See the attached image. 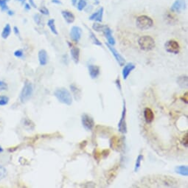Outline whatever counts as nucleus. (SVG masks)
<instances>
[{"label": "nucleus", "instance_id": "obj_21", "mask_svg": "<svg viewBox=\"0 0 188 188\" xmlns=\"http://www.w3.org/2000/svg\"><path fill=\"white\" fill-rule=\"evenodd\" d=\"M187 75H182V76H180V77L178 78V80H177V83L179 85V87L181 88H187V83H188V81H187Z\"/></svg>", "mask_w": 188, "mask_h": 188}, {"label": "nucleus", "instance_id": "obj_13", "mask_svg": "<svg viewBox=\"0 0 188 188\" xmlns=\"http://www.w3.org/2000/svg\"><path fill=\"white\" fill-rule=\"evenodd\" d=\"M70 45V53H71V56L73 59V61L77 64L79 62V59H80V49L78 47H75L73 45H71L70 43H68Z\"/></svg>", "mask_w": 188, "mask_h": 188}, {"label": "nucleus", "instance_id": "obj_25", "mask_svg": "<svg viewBox=\"0 0 188 188\" xmlns=\"http://www.w3.org/2000/svg\"><path fill=\"white\" fill-rule=\"evenodd\" d=\"M143 156L142 154H139L138 156L137 159H136V162H135V166H134V171L135 173H137L139 171V168H140V166H141V162L142 161H143Z\"/></svg>", "mask_w": 188, "mask_h": 188}, {"label": "nucleus", "instance_id": "obj_42", "mask_svg": "<svg viewBox=\"0 0 188 188\" xmlns=\"http://www.w3.org/2000/svg\"><path fill=\"white\" fill-rule=\"evenodd\" d=\"M19 1L20 2H21V4H22V5H24V4L25 3V1H26V0H19Z\"/></svg>", "mask_w": 188, "mask_h": 188}, {"label": "nucleus", "instance_id": "obj_9", "mask_svg": "<svg viewBox=\"0 0 188 188\" xmlns=\"http://www.w3.org/2000/svg\"><path fill=\"white\" fill-rule=\"evenodd\" d=\"M82 35V29L80 27L78 26H73L71 28L70 33H69V35L72 41H74L75 43L79 42V41L81 40Z\"/></svg>", "mask_w": 188, "mask_h": 188}, {"label": "nucleus", "instance_id": "obj_2", "mask_svg": "<svg viewBox=\"0 0 188 188\" xmlns=\"http://www.w3.org/2000/svg\"><path fill=\"white\" fill-rule=\"evenodd\" d=\"M138 45L142 50L151 51L156 47L154 39L150 35H143L138 40Z\"/></svg>", "mask_w": 188, "mask_h": 188}, {"label": "nucleus", "instance_id": "obj_32", "mask_svg": "<svg viewBox=\"0 0 188 188\" xmlns=\"http://www.w3.org/2000/svg\"><path fill=\"white\" fill-rule=\"evenodd\" d=\"M39 11H40V13H42V14H44V15H49V10H48L46 7H45V6H42L41 8H39Z\"/></svg>", "mask_w": 188, "mask_h": 188}, {"label": "nucleus", "instance_id": "obj_15", "mask_svg": "<svg viewBox=\"0 0 188 188\" xmlns=\"http://www.w3.org/2000/svg\"><path fill=\"white\" fill-rule=\"evenodd\" d=\"M88 69H89V73L90 77L92 79H95L98 77L100 73H101V69L98 66L96 65H89L88 67Z\"/></svg>", "mask_w": 188, "mask_h": 188}, {"label": "nucleus", "instance_id": "obj_31", "mask_svg": "<svg viewBox=\"0 0 188 188\" xmlns=\"http://www.w3.org/2000/svg\"><path fill=\"white\" fill-rule=\"evenodd\" d=\"M9 102V97L7 96H0V106H6Z\"/></svg>", "mask_w": 188, "mask_h": 188}, {"label": "nucleus", "instance_id": "obj_19", "mask_svg": "<svg viewBox=\"0 0 188 188\" xmlns=\"http://www.w3.org/2000/svg\"><path fill=\"white\" fill-rule=\"evenodd\" d=\"M69 88H70L72 93H73V95L74 96V97H75V101H80V99L81 98V91L78 88L75 84H72L69 86Z\"/></svg>", "mask_w": 188, "mask_h": 188}, {"label": "nucleus", "instance_id": "obj_4", "mask_svg": "<svg viewBox=\"0 0 188 188\" xmlns=\"http://www.w3.org/2000/svg\"><path fill=\"white\" fill-rule=\"evenodd\" d=\"M136 25L138 28L141 31H147L153 27V21L151 17L148 16H139L136 20Z\"/></svg>", "mask_w": 188, "mask_h": 188}, {"label": "nucleus", "instance_id": "obj_41", "mask_svg": "<svg viewBox=\"0 0 188 188\" xmlns=\"http://www.w3.org/2000/svg\"><path fill=\"white\" fill-rule=\"evenodd\" d=\"M78 0H72V3H73V5H75V4L77 3Z\"/></svg>", "mask_w": 188, "mask_h": 188}, {"label": "nucleus", "instance_id": "obj_23", "mask_svg": "<svg viewBox=\"0 0 188 188\" xmlns=\"http://www.w3.org/2000/svg\"><path fill=\"white\" fill-rule=\"evenodd\" d=\"M89 37H90V39H91L92 42L94 45L101 47L102 43L100 41V40L97 39V37H96L95 33H94L92 31H90V30H89Z\"/></svg>", "mask_w": 188, "mask_h": 188}, {"label": "nucleus", "instance_id": "obj_43", "mask_svg": "<svg viewBox=\"0 0 188 188\" xmlns=\"http://www.w3.org/2000/svg\"><path fill=\"white\" fill-rule=\"evenodd\" d=\"M3 151H4L3 148H2V146L0 145V153H2Z\"/></svg>", "mask_w": 188, "mask_h": 188}, {"label": "nucleus", "instance_id": "obj_20", "mask_svg": "<svg viewBox=\"0 0 188 188\" xmlns=\"http://www.w3.org/2000/svg\"><path fill=\"white\" fill-rule=\"evenodd\" d=\"M175 172L182 176H188V167L186 165H179L175 167Z\"/></svg>", "mask_w": 188, "mask_h": 188}, {"label": "nucleus", "instance_id": "obj_39", "mask_svg": "<svg viewBox=\"0 0 188 188\" xmlns=\"http://www.w3.org/2000/svg\"><path fill=\"white\" fill-rule=\"evenodd\" d=\"M52 2L55 4H61V2L59 1V0H52Z\"/></svg>", "mask_w": 188, "mask_h": 188}, {"label": "nucleus", "instance_id": "obj_30", "mask_svg": "<svg viewBox=\"0 0 188 188\" xmlns=\"http://www.w3.org/2000/svg\"><path fill=\"white\" fill-rule=\"evenodd\" d=\"M104 26L105 25H101L99 23H95L92 25V29L97 32H102L104 28Z\"/></svg>", "mask_w": 188, "mask_h": 188}, {"label": "nucleus", "instance_id": "obj_33", "mask_svg": "<svg viewBox=\"0 0 188 188\" xmlns=\"http://www.w3.org/2000/svg\"><path fill=\"white\" fill-rule=\"evenodd\" d=\"M7 83H5L4 81H0V90L3 91V90H7Z\"/></svg>", "mask_w": 188, "mask_h": 188}, {"label": "nucleus", "instance_id": "obj_26", "mask_svg": "<svg viewBox=\"0 0 188 188\" xmlns=\"http://www.w3.org/2000/svg\"><path fill=\"white\" fill-rule=\"evenodd\" d=\"M33 19H34V21H35V22L38 25L43 26V25H44L43 18L41 15L39 14V13H37V14H35V15H34Z\"/></svg>", "mask_w": 188, "mask_h": 188}, {"label": "nucleus", "instance_id": "obj_29", "mask_svg": "<svg viewBox=\"0 0 188 188\" xmlns=\"http://www.w3.org/2000/svg\"><path fill=\"white\" fill-rule=\"evenodd\" d=\"M8 0H0V7H1L2 11H8V7H7V2Z\"/></svg>", "mask_w": 188, "mask_h": 188}, {"label": "nucleus", "instance_id": "obj_34", "mask_svg": "<svg viewBox=\"0 0 188 188\" xmlns=\"http://www.w3.org/2000/svg\"><path fill=\"white\" fill-rule=\"evenodd\" d=\"M23 55V52L21 49H18V50L14 52V55L17 58H22Z\"/></svg>", "mask_w": 188, "mask_h": 188}, {"label": "nucleus", "instance_id": "obj_24", "mask_svg": "<svg viewBox=\"0 0 188 188\" xmlns=\"http://www.w3.org/2000/svg\"><path fill=\"white\" fill-rule=\"evenodd\" d=\"M47 26L49 27L51 32L53 34H55V35H58V34H59V33H58L57 31L56 27H55V19H49L47 22Z\"/></svg>", "mask_w": 188, "mask_h": 188}, {"label": "nucleus", "instance_id": "obj_44", "mask_svg": "<svg viewBox=\"0 0 188 188\" xmlns=\"http://www.w3.org/2000/svg\"><path fill=\"white\" fill-rule=\"evenodd\" d=\"M95 1L96 2V5H97L99 3V0H95Z\"/></svg>", "mask_w": 188, "mask_h": 188}, {"label": "nucleus", "instance_id": "obj_35", "mask_svg": "<svg viewBox=\"0 0 188 188\" xmlns=\"http://www.w3.org/2000/svg\"><path fill=\"white\" fill-rule=\"evenodd\" d=\"M182 143H183V145H185L186 148H187V144H188V134H186L185 137H184Z\"/></svg>", "mask_w": 188, "mask_h": 188}, {"label": "nucleus", "instance_id": "obj_7", "mask_svg": "<svg viewBox=\"0 0 188 188\" xmlns=\"http://www.w3.org/2000/svg\"><path fill=\"white\" fill-rule=\"evenodd\" d=\"M81 123L83 127L87 131H92L95 126V121L93 118L87 114H83L81 116Z\"/></svg>", "mask_w": 188, "mask_h": 188}, {"label": "nucleus", "instance_id": "obj_6", "mask_svg": "<svg viewBox=\"0 0 188 188\" xmlns=\"http://www.w3.org/2000/svg\"><path fill=\"white\" fill-rule=\"evenodd\" d=\"M165 48L166 51L169 53L176 55L180 51V46L179 43L175 40H169L165 44Z\"/></svg>", "mask_w": 188, "mask_h": 188}, {"label": "nucleus", "instance_id": "obj_17", "mask_svg": "<svg viewBox=\"0 0 188 188\" xmlns=\"http://www.w3.org/2000/svg\"><path fill=\"white\" fill-rule=\"evenodd\" d=\"M143 115L145 120L147 123H151L153 121V120H154V114H153V111L150 108H145L144 109Z\"/></svg>", "mask_w": 188, "mask_h": 188}, {"label": "nucleus", "instance_id": "obj_38", "mask_svg": "<svg viewBox=\"0 0 188 188\" xmlns=\"http://www.w3.org/2000/svg\"><path fill=\"white\" fill-rule=\"evenodd\" d=\"M25 8V10H27V11H29V10H31V6L30 4H26Z\"/></svg>", "mask_w": 188, "mask_h": 188}, {"label": "nucleus", "instance_id": "obj_5", "mask_svg": "<svg viewBox=\"0 0 188 188\" xmlns=\"http://www.w3.org/2000/svg\"><path fill=\"white\" fill-rule=\"evenodd\" d=\"M125 118H126V106H125V102L124 101L121 118L120 120L119 123H118V129H119V131L121 132L122 134L127 133V125Z\"/></svg>", "mask_w": 188, "mask_h": 188}, {"label": "nucleus", "instance_id": "obj_10", "mask_svg": "<svg viewBox=\"0 0 188 188\" xmlns=\"http://www.w3.org/2000/svg\"><path fill=\"white\" fill-rule=\"evenodd\" d=\"M186 7L185 0H176L171 5V10L173 13H180L185 11Z\"/></svg>", "mask_w": 188, "mask_h": 188}, {"label": "nucleus", "instance_id": "obj_28", "mask_svg": "<svg viewBox=\"0 0 188 188\" xmlns=\"http://www.w3.org/2000/svg\"><path fill=\"white\" fill-rule=\"evenodd\" d=\"M7 170L5 169V167H4L3 166L0 165V181L5 179L7 176Z\"/></svg>", "mask_w": 188, "mask_h": 188}, {"label": "nucleus", "instance_id": "obj_1", "mask_svg": "<svg viewBox=\"0 0 188 188\" xmlns=\"http://www.w3.org/2000/svg\"><path fill=\"white\" fill-rule=\"evenodd\" d=\"M54 96L60 103L67 106H71L73 103V96L69 90L66 88H59L54 92Z\"/></svg>", "mask_w": 188, "mask_h": 188}, {"label": "nucleus", "instance_id": "obj_14", "mask_svg": "<svg viewBox=\"0 0 188 188\" xmlns=\"http://www.w3.org/2000/svg\"><path fill=\"white\" fill-rule=\"evenodd\" d=\"M103 7H101L98 11H96L95 13H94L93 14L90 16L89 20H91V21H97V22H102L103 16Z\"/></svg>", "mask_w": 188, "mask_h": 188}, {"label": "nucleus", "instance_id": "obj_3", "mask_svg": "<svg viewBox=\"0 0 188 188\" xmlns=\"http://www.w3.org/2000/svg\"><path fill=\"white\" fill-rule=\"evenodd\" d=\"M33 94V83L31 81L26 80L25 82V84L21 90V93H20L19 99L20 101L22 103H26L31 98L32 95Z\"/></svg>", "mask_w": 188, "mask_h": 188}, {"label": "nucleus", "instance_id": "obj_22", "mask_svg": "<svg viewBox=\"0 0 188 188\" xmlns=\"http://www.w3.org/2000/svg\"><path fill=\"white\" fill-rule=\"evenodd\" d=\"M11 33V27L9 24H7L4 27L2 32L1 36L4 39H7Z\"/></svg>", "mask_w": 188, "mask_h": 188}, {"label": "nucleus", "instance_id": "obj_8", "mask_svg": "<svg viewBox=\"0 0 188 188\" xmlns=\"http://www.w3.org/2000/svg\"><path fill=\"white\" fill-rule=\"evenodd\" d=\"M106 45L108 49H109V51L111 52V54H112L113 56L115 57V59L116 61H117L118 64H119L120 66H121V67H123V66L125 65V60L123 56H122L119 53V52H118L117 49H116L115 48L113 47L112 45H110L109 44L106 43Z\"/></svg>", "mask_w": 188, "mask_h": 188}, {"label": "nucleus", "instance_id": "obj_27", "mask_svg": "<svg viewBox=\"0 0 188 188\" xmlns=\"http://www.w3.org/2000/svg\"><path fill=\"white\" fill-rule=\"evenodd\" d=\"M87 7V1L86 0H79L77 5V8L78 11H83Z\"/></svg>", "mask_w": 188, "mask_h": 188}, {"label": "nucleus", "instance_id": "obj_16", "mask_svg": "<svg viewBox=\"0 0 188 188\" xmlns=\"http://www.w3.org/2000/svg\"><path fill=\"white\" fill-rule=\"evenodd\" d=\"M38 56H39V63L41 66H45L48 63V55L45 49H40L39 53H38Z\"/></svg>", "mask_w": 188, "mask_h": 188}, {"label": "nucleus", "instance_id": "obj_18", "mask_svg": "<svg viewBox=\"0 0 188 188\" xmlns=\"http://www.w3.org/2000/svg\"><path fill=\"white\" fill-rule=\"evenodd\" d=\"M61 14L67 24H72L75 21V16L72 12L69 11H62Z\"/></svg>", "mask_w": 188, "mask_h": 188}, {"label": "nucleus", "instance_id": "obj_37", "mask_svg": "<svg viewBox=\"0 0 188 188\" xmlns=\"http://www.w3.org/2000/svg\"><path fill=\"white\" fill-rule=\"evenodd\" d=\"M29 3H30V5H31V6H32V7L36 8V5H35V4L34 3L33 0H29Z\"/></svg>", "mask_w": 188, "mask_h": 188}, {"label": "nucleus", "instance_id": "obj_12", "mask_svg": "<svg viewBox=\"0 0 188 188\" xmlns=\"http://www.w3.org/2000/svg\"><path fill=\"white\" fill-rule=\"evenodd\" d=\"M136 68V66L134 63H128L125 65H124V67L123 69V72H122V75H123V78L124 80H126L129 77L130 73L134 70Z\"/></svg>", "mask_w": 188, "mask_h": 188}, {"label": "nucleus", "instance_id": "obj_36", "mask_svg": "<svg viewBox=\"0 0 188 188\" xmlns=\"http://www.w3.org/2000/svg\"><path fill=\"white\" fill-rule=\"evenodd\" d=\"M13 32H14L15 35L18 37H20V33H19V30L17 27H13Z\"/></svg>", "mask_w": 188, "mask_h": 188}, {"label": "nucleus", "instance_id": "obj_11", "mask_svg": "<svg viewBox=\"0 0 188 188\" xmlns=\"http://www.w3.org/2000/svg\"><path fill=\"white\" fill-rule=\"evenodd\" d=\"M102 33H103L104 36L106 37V39H107L108 44H109L110 45L114 46L115 45L116 41L115 38L112 36V31L109 27H108L107 25L104 26V28L102 31Z\"/></svg>", "mask_w": 188, "mask_h": 188}, {"label": "nucleus", "instance_id": "obj_40", "mask_svg": "<svg viewBox=\"0 0 188 188\" xmlns=\"http://www.w3.org/2000/svg\"><path fill=\"white\" fill-rule=\"evenodd\" d=\"M7 13H8V15H10V16H13V14H14L13 11H7Z\"/></svg>", "mask_w": 188, "mask_h": 188}]
</instances>
